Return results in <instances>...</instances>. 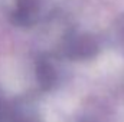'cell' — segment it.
Returning <instances> with one entry per match:
<instances>
[{
	"mask_svg": "<svg viewBox=\"0 0 124 122\" xmlns=\"http://www.w3.org/2000/svg\"><path fill=\"white\" fill-rule=\"evenodd\" d=\"M62 0H0V9L10 23L19 27H33L51 20Z\"/></svg>",
	"mask_w": 124,
	"mask_h": 122,
	"instance_id": "obj_1",
	"label": "cell"
},
{
	"mask_svg": "<svg viewBox=\"0 0 124 122\" xmlns=\"http://www.w3.org/2000/svg\"><path fill=\"white\" fill-rule=\"evenodd\" d=\"M16 122H26V121H16Z\"/></svg>",
	"mask_w": 124,
	"mask_h": 122,
	"instance_id": "obj_2",
	"label": "cell"
}]
</instances>
